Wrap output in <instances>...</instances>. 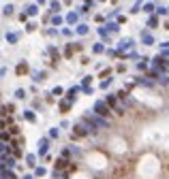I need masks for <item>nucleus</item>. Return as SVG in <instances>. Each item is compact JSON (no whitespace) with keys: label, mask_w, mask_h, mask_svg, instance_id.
Listing matches in <instances>:
<instances>
[{"label":"nucleus","mask_w":169,"mask_h":179,"mask_svg":"<svg viewBox=\"0 0 169 179\" xmlns=\"http://www.w3.org/2000/svg\"><path fill=\"white\" fill-rule=\"evenodd\" d=\"M131 173V164H118L116 169H113V177L116 179H124Z\"/></svg>","instance_id":"f257e3e1"},{"label":"nucleus","mask_w":169,"mask_h":179,"mask_svg":"<svg viewBox=\"0 0 169 179\" xmlns=\"http://www.w3.org/2000/svg\"><path fill=\"white\" fill-rule=\"evenodd\" d=\"M94 111L99 113V115H103V117L109 115V107H107L105 102H96V105H94Z\"/></svg>","instance_id":"f03ea898"},{"label":"nucleus","mask_w":169,"mask_h":179,"mask_svg":"<svg viewBox=\"0 0 169 179\" xmlns=\"http://www.w3.org/2000/svg\"><path fill=\"white\" fill-rule=\"evenodd\" d=\"M15 73H17V75L28 73V64H26V62H19V64H17V68H15Z\"/></svg>","instance_id":"7ed1b4c3"},{"label":"nucleus","mask_w":169,"mask_h":179,"mask_svg":"<svg viewBox=\"0 0 169 179\" xmlns=\"http://www.w3.org/2000/svg\"><path fill=\"white\" fill-rule=\"evenodd\" d=\"M154 64H156V66H159L161 70H165V66H167V64H165V60H163V58H154Z\"/></svg>","instance_id":"20e7f679"},{"label":"nucleus","mask_w":169,"mask_h":179,"mask_svg":"<svg viewBox=\"0 0 169 179\" xmlns=\"http://www.w3.org/2000/svg\"><path fill=\"white\" fill-rule=\"evenodd\" d=\"M131 45H133V41H131V39L128 41H122V43H120V49H122V51L124 49H131Z\"/></svg>","instance_id":"39448f33"},{"label":"nucleus","mask_w":169,"mask_h":179,"mask_svg":"<svg viewBox=\"0 0 169 179\" xmlns=\"http://www.w3.org/2000/svg\"><path fill=\"white\" fill-rule=\"evenodd\" d=\"M141 39H144V43H146V45H152V36L148 34V32H144V34H141Z\"/></svg>","instance_id":"423d86ee"},{"label":"nucleus","mask_w":169,"mask_h":179,"mask_svg":"<svg viewBox=\"0 0 169 179\" xmlns=\"http://www.w3.org/2000/svg\"><path fill=\"white\" fill-rule=\"evenodd\" d=\"M24 117L28 119V122H34V113H32V111H26V113H24Z\"/></svg>","instance_id":"0eeeda50"},{"label":"nucleus","mask_w":169,"mask_h":179,"mask_svg":"<svg viewBox=\"0 0 169 179\" xmlns=\"http://www.w3.org/2000/svg\"><path fill=\"white\" fill-rule=\"evenodd\" d=\"M45 151H47V141L43 139V141H41V149H39V154H45Z\"/></svg>","instance_id":"6e6552de"},{"label":"nucleus","mask_w":169,"mask_h":179,"mask_svg":"<svg viewBox=\"0 0 169 179\" xmlns=\"http://www.w3.org/2000/svg\"><path fill=\"white\" fill-rule=\"evenodd\" d=\"M77 32H79V34H86V32H88V26H84V24L77 26Z\"/></svg>","instance_id":"1a4fd4ad"},{"label":"nucleus","mask_w":169,"mask_h":179,"mask_svg":"<svg viewBox=\"0 0 169 179\" xmlns=\"http://www.w3.org/2000/svg\"><path fill=\"white\" fill-rule=\"evenodd\" d=\"M75 94H77V88H73V90H69V100H73V98H75Z\"/></svg>","instance_id":"9d476101"},{"label":"nucleus","mask_w":169,"mask_h":179,"mask_svg":"<svg viewBox=\"0 0 169 179\" xmlns=\"http://www.w3.org/2000/svg\"><path fill=\"white\" fill-rule=\"evenodd\" d=\"M107 105H111V107H116V98H113V96L109 94V96H107Z\"/></svg>","instance_id":"9b49d317"},{"label":"nucleus","mask_w":169,"mask_h":179,"mask_svg":"<svg viewBox=\"0 0 169 179\" xmlns=\"http://www.w3.org/2000/svg\"><path fill=\"white\" fill-rule=\"evenodd\" d=\"M7 41L9 43H15V41H17V34H7Z\"/></svg>","instance_id":"f8f14e48"},{"label":"nucleus","mask_w":169,"mask_h":179,"mask_svg":"<svg viewBox=\"0 0 169 179\" xmlns=\"http://www.w3.org/2000/svg\"><path fill=\"white\" fill-rule=\"evenodd\" d=\"M15 96H17V98H26V92L24 90H17V92H15Z\"/></svg>","instance_id":"ddd939ff"},{"label":"nucleus","mask_w":169,"mask_h":179,"mask_svg":"<svg viewBox=\"0 0 169 179\" xmlns=\"http://www.w3.org/2000/svg\"><path fill=\"white\" fill-rule=\"evenodd\" d=\"M13 13V7H11V4H7V7H4V15H11Z\"/></svg>","instance_id":"4468645a"},{"label":"nucleus","mask_w":169,"mask_h":179,"mask_svg":"<svg viewBox=\"0 0 169 179\" xmlns=\"http://www.w3.org/2000/svg\"><path fill=\"white\" fill-rule=\"evenodd\" d=\"M36 13H39V9H36V7H30L28 9V15H36Z\"/></svg>","instance_id":"2eb2a0df"},{"label":"nucleus","mask_w":169,"mask_h":179,"mask_svg":"<svg viewBox=\"0 0 169 179\" xmlns=\"http://www.w3.org/2000/svg\"><path fill=\"white\" fill-rule=\"evenodd\" d=\"M67 19L71 21V24H73V21H77V15H75V13H71V15H69V17H67Z\"/></svg>","instance_id":"dca6fc26"},{"label":"nucleus","mask_w":169,"mask_h":179,"mask_svg":"<svg viewBox=\"0 0 169 179\" xmlns=\"http://www.w3.org/2000/svg\"><path fill=\"white\" fill-rule=\"evenodd\" d=\"M69 107H71L69 102H62V105H60V109H62V111H69Z\"/></svg>","instance_id":"f3484780"},{"label":"nucleus","mask_w":169,"mask_h":179,"mask_svg":"<svg viewBox=\"0 0 169 179\" xmlns=\"http://www.w3.org/2000/svg\"><path fill=\"white\" fill-rule=\"evenodd\" d=\"M156 24H159V21H156V17H150V28H154Z\"/></svg>","instance_id":"a211bd4d"},{"label":"nucleus","mask_w":169,"mask_h":179,"mask_svg":"<svg viewBox=\"0 0 169 179\" xmlns=\"http://www.w3.org/2000/svg\"><path fill=\"white\" fill-rule=\"evenodd\" d=\"M156 13H159V15H165V13H167V9H163V7H159V9H156Z\"/></svg>","instance_id":"6ab92c4d"},{"label":"nucleus","mask_w":169,"mask_h":179,"mask_svg":"<svg viewBox=\"0 0 169 179\" xmlns=\"http://www.w3.org/2000/svg\"><path fill=\"white\" fill-rule=\"evenodd\" d=\"M52 11H60V4L58 2H52Z\"/></svg>","instance_id":"aec40b11"},{"label":"nucleus","mask_w":169,"mask_h":179,"mask_svg":"<svg viewBox=\"0 0 169 179\" xmlns=\"http://www.w3.org/2000/svg\"><path fill=\"white\" fill-rule=\"evenodd\" d=\"M24 179H32V177H24Z\"/></svg>","instance_id":"412c9836"}]
</instances>
